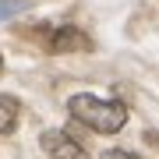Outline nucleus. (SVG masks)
Masks as SVG:
<instances>
[{
    "mask_svg": "<svg viewBox=\"0 0 159 159\" xmlns=\"http://www.w3.org/2000/svg\"><path fill=\"white\" fill-rule=\"evenodd\" d=\"M21 0H4V4H0V18H7V14H14V11H21Z\"/></svg>",
    "mask_w": 159,
    "mask_h": 159,
    "instance_id": "nucleus-6",
    "label": "nucleus"
},
{
    "mask_svg": "<svg viewBox=\"0 0 159 159\" xmlns=\"http://www.w3.org/2000/svg\"><path fill=\"white\" fill-rule=\"evenodd\" d=\"M39 39L50 53H85V50H92V39L81 29H74V25H57V29L43 32Z\"/></svg>",
    "mask_w": 159,
    "mask_h": 159,
    "instance_id": "nucleus-2",
    "label": "nucleus"
},
{
    "mask_svg": "<svg viewBox=\"0 0 159 159\" xmlns=\"http://www.w3.org/2000/svg\"><path fill=\"white\" fill-rule=\"evenodd\" d=\"M67 113L78 120V124L99 131V134H117V131L127 124V110L120 106V102L99 99V96H92V92H78V96H71V99H67Z\"/></svg>",
    "mask_w": 159,
    "mask_h": 159,
    "instance_id": "nucleus-1",
    "label": "nucleus"
},
{
    "mask_svg": "<svg viewBox=\"0 0 159 159\" xmlns=\"http://www.w3.org/2000/svg\"><path fill=\"white\" fill-rule=\"evenodd\" d=\"M0 71H4V57H0Z\"/></svg>",
    "mask_w": 159,
    "mask_h": 159,
    "instance_id": "nucleus-8",
    "label": "nucleus"
},
{
    "mask_svg": "<svg viewBox=\"0 0 159 159\" xmlns=\"http://www.w3.org/2000/svg\"><path fill=\"white\" fill-rule=\"evenodd\" d=\"M102 159H138V156L127 152V148H106V152H102Z\"/></svg>",
    "mask_w": 159,
    "mask_h": 159,
    "instance_id": "nucleus-5",
    "label": "nucleus"
},
{
    "mask_svg": "<svg viewBox=\"0 0 159 159\" xmlns=\"http://www.w3.org/2000/svg\"><path fill=\"white\" fill-rule=\"evenodd\" d=\"M145 142H152V145L159 148V131H145Z\"/></svg>",
    "mask_w": 159,
    "mask_h": 159,
    "instance_id": "nucleus-7",
    "label": "nucleus"
},
{
    "mask_svg": "<svg viewBox=\"0 0 159 159\" xmlns=\"http://www.w3.org/2000/svg\"><path fill=\"white\" fill-rule=\"evenodd\" d=\"M39 142H43V152L50 156V159H89V152H85L78 142H74L67 131L50 127V131H43Z\"/></svg>",
    "mask_w": 159,
    "mask_h": 159,
    "instance_id": "nucleus-3",
    "label": "nucleus"
},
{
    "mask_svg": "<svg viewBox=\"0 0 159 159\" xmlns=\"http://www.w3.org/2000/svg\"><path fill=\"white\" fill-rule=\"evenodd\" d=\"M18 117H21V102L14 96H4L0 92V134H11L18 127Z\"/></svg>",
    "mask_w": 159,
    "mask_h": 159,
    "instance_id": "nucleus-4",
    "label": "nucleus"
}]
</instances>
